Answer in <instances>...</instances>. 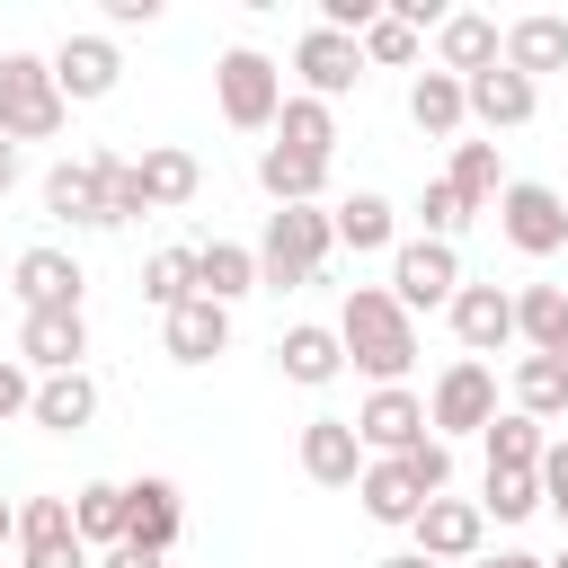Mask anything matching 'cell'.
<instances>
[{"instance_id": "cell-25", "label": "cell", "mask_w": 568, "mask_h": 568, "mask_svg": "<svg viewBox=\"0 0 568 568\" xmlns=\"http://www.w3.org/2000/svg\"><path fill=\"white\" fill-rule=\"evenodd\" d=\"M160 337H169V364H213V355H231V311L195 293L186 311L160 320Z\"/></svg>"}, {"instance_id": "cell-18", "label": "cell", "mask_w": 568, "mask_h": 568, "mask_svg": "<svg viewBox=\"0 0 568 568\" xmlns=\"http://www.w3.org/2000/svg\"><path fill=\"white\" fill-rule=\"evenodd\" d=\"M506 62V27L497 18H479V9H453L444 27H435V71H453V80H479V71H497Z\"/></svg>"}, {"instance_id": "cell-37", "label": "cell", "mask_w": 568, "mask_h": 568, "mask_svg": "<svg viewBox=\"0 0 568 568\" xmlns=\"http://www.w3.org/2000/svg\"><path fill=\"white\" fill-rule=\"evenodd\" d=\"M89 169H98V195H106V231H124V222H142V213H151L142 169H133L124 151H89Z\"/></svg>"}, {"instance_id": "cell-39", "label": "cell", "mask_w": 568, "mask_h": 568, "mask_svg": "<svg viewBox=\"0 0 568 568\" xmlns=\"http://www.w3.org/2000/svg\"><path fill=\"white\" fill-rule=\"evenodd\" d=\"M417 53H426V36L382 0V18H373V36H364V71H417Z\"/></svg>"}, {"instance_id": "cell-26", "label": "cell", "mask_w": 568, "mask_h": 568, "mask_svg": "<svg viewBox=\"0 0 568 568\" xmlns=\"http://www.w3.org/2000/svg\"><path fill=\"white\" fill-rule=\"evenodd\" d=\"M506 408H524L532 426H559V417H568V364H559V355H515Z\"/></svg>"}, {"instance_id": "cell-30", "label": "cell", "mask_w": 568, "mask_h": 568, "mask_svg": "<svg viewBox=\"0 0 568 568\" xmlns=\"http://www.w3.org/2000/svg\"><path fill=\"white\" fill-rule=\"evenodd\" d=\"M275 142L284 151H302V160H337V106L328 98H284V115H275Z\"/></svg>"}, {"instance_id": "cell-29", "label": "cell", "mask_w": 568, "mask_h": 568, "mask_svg": "<svg viewBox=\"0 0 568 568\" xmlns=\"http://www.w3.org/2000/svg\"><path fill=\"white\" fill-rule=\"evenodd\" d=\"M195 293L204 302H240V293H257V248H240V240H204L195 248Z\"/></svg>"}, {"instance_id": "cell-15", "label": "cell", "mask_w": 568, "mask_h": 568, "mask_svg": "<svg viewBox=\"0 0 568 568\" xmlns=\"http://www.w3.org/2000/svg\"><path fill=\"white\" fill-rule=\"evenodd\" d=\"M444 320H453V337H462L470 364H488V355L515 346V293H497V284H462Z\"/></svg>"}, {"instance_id": "cell-41", "label": "cell", "mask_w": 568, "mask_h": 568, "mask_svg": "<svg viewBox=\"0 0 568 568\" xmlns=\"http://www.w3.org/2000/svg\"><path fill=\"white\" fill-rule=\"evenodd\" d=\"M417 222H426V240H462V222H470V204L444 186V178H426L417 186Z\"/></svg>"}, {"instance_id": "cell-12", "label": "cell", "mask_w": 568, "mask_h": 568, "mask_svg": "<svg viewBox=\"0 0 568 568\" xmlns=\"http://www.w3.org/2000/svg\"><path fill=\"white\" fill-rule=\"evenodd\" d=\"M18 568H98L80 524H71V497H27L18 506Z\"/></svg>"}, {"instance_id": "cell-5", "label": "cell", "mask_w": 568, "mask_h": 568, "mask_svg": "<svg viewBox=\"0 0 568 568\" xmlns=\"http://www.w3.org/2000/svg\"><path fill=\"white\" fill-rule=\"evenodd\" d=\"M497 240H506L515 257H559V248H568V195L541 186V178H506V195H497Z\"/></svg>"}, {"instance_id": "cell-50", "label": "cell", "mask_w": 568, "mask_h": 568, "mask_svg": "<svg viewBox=\"0 0 568 568\" xmlns=\"http://www.w3.org/2000/svg\"><path fill=\"white\" fill-rule=\"evenodd\" d=\"M0 541H18V506L9 497H0Z\"/></svg>"}, {"instance_id": "cell-20", "label": "cell", "mask_w": 568, "mask_h": 568, "mask_svg": "<svg viewBox=\"0 0 568 568\" xmlns=\"http://www.w3.org/2000/svg\"><path fill=\"white\" fill-rule=\"evenodd\" d=\"M36 195H44V213H53L62 231H106V195H98V169H89V151H80V160H53Z\"/></svg>"}, {"instance_id": "cell-31", "label": "cell", "mask_w": 568, "mask_h": 568, "mask_svg": "<svg viewBox=\"0 0 568 568\" xmlns=\"http://www.w3.org/2000/svg\"><path fill=\"white\" fill-rule=\"evenodd\" d=\"M444 186L470 204V213H497V195H506V169H497V142H453V160H444Z\"/></svg>"}, {"instance_id": "cell-38", "label": "cell", "mask_w": 568, "mask_h": 568, "mask_svg": "<svg viewBox=\"0 0 568 568\" xmlns=\"http://www.w3.org/2000/svg\"><path fill=\"white\" fill-rule=\"evenodd\" d=\"M142 302L169 320V311H186L195 302V248H151L142 257Z\"/></svg>"}, {"instance_id": "cell-11", "label": "cell", "mask_w": 568, "mask_h": 568, "mask_svg": "<svg viewBox=\"0 0 568 568\" xmlns=\"http://www.w3.org/2000/svg\"><path fill=\"white\" fill-rule=\"evenodd\" d=\"M293 80H302V98H346V89H364V44L355 36H337V27H302V44H293Z\"/></svg>"}, {"instance_id": "cell-24", "label": "cell", "mask_w": 568, "mask_h": 568, "mask_svg": "<svg viewBox=\"0 0 568 568\" xmlns=\"http://www.w3.org/2000/svg\"><path fill=\"white\" fill-rule=\"evenodd\" d=\"M133 169H142V195H151V213H178V204H195V195H204V160H195L186 142H151Z\"/></svg>"}, {"instance_id": "cell-13", "label": "cell", "mask_w": 568, "mask_h": 568, "mask_svg": "<svg viewBox=\"0 0 568 568\" xmlns=\"http://www.w3.org/2000/svg\"><path fill=\"white\" fill-rule=\"evenodd\" d=\"M9 293H18V311H80L89 275H80V257H71V248L36 240V248H18V266H9Z\"/></svg>"}, {"instance_id": "cell-17", "label": "cell", "mask_w": 568, "mask_h": 568, "mask_svg": "<svg viewBox=\"0 0 568 568\" xmlns=\"http://www.w3.org/2000/svg\"><path fill=\"white\" fill-rule=\"evenodd\" d=\"M364 435H355V417H311L302 426V479L311 488H355L364 479Z\"/></svg>"}, {"instance_id": "cell-1", "label": "cell", "mask_w": 568, "mask_h": 568, "mask_svg": "<svg viewBox=\"0 0 568 568\" xmlns=\"http://www.w3.org/2000/svg\"><path fill=\"white\" fill-rule=\"evenodd\" d=\"M337 346H346V364H355L373 390H390V382H408V364H417V320L399 311L390 284H355V293L337 302Z\"/></svg>"}, {"instance_id": "cell-47", "label": "cell", "mask_w": 568, "mask_h": 568, "mask_svg": "<svg viewBox=\"0 0 568 568\" xmlns=\"http://www.w3.org/2000/svg\"><path fill=\"white\" fill-rule=\"evenodd\" d=\"M470 568H550V559H532V550H479Z\"/></svg>"}, {"instance_id": "cell-23", "label": "cell", "mask_w": 568, "mask_h": 568, "mask_svg": "<svg viewBox=\"0 0 568 568\" xmlns=\"http://www.w3.org/2000/svg\"><path fill=\"white\" fill-rule=\"evenodd\" d=\"M408 124H417L426 142H462V124H470V89H462L453 71H417V80H408Z\"/></svg>"}, {"instance_id": "cell-9", "label": "cell", "mask_w": 568, "mask_h": 568, "mask_svg": "<svg viewBox=\"0 0 568 568\" xmlns=\"http://www.w3.org/2000/svg\"><path fill=\"white\" fill-rule=\"evenodd\" d=\"M18 364L36 382L89 373V311H18Z\"/></svg>"}, {"instance_id": "cell-40", "label": "cell", "mask_w": 568, "mask_h": 568, "mask_svg": "<svg viewBox=\"0 0 568 568\" xmlns=\"http://www.w3.org/2000/svg\"><path fill=\"white\" fill-rule=\"evenodd\" d=\"M479 515H488V524L541 515V470H488V479H479Z\"/></svg>"}, {"instance_id": "cell-46", "label": "cell", "mask_w": 568, "mask_h": 568, "mask_svg": "<svg viewBox=\"0 0 568 568\" xmlns=\"http://www.w3.org/2000/svg\"><path fill=\"white\" fill-rule=\"evenodd\" d=\"M98 568H169V559H160V550H142V541H115Z\"/></svg>"}, {"instance_id": "cell-8", "label": "cell", "mask_w": 568, "mask_h": 568, "mask_svg": "<svg viewBox=\"0 0 568 568\" xmlns=\"http://www.w3.org/2000/svg\"><path fill=\"white\" fill-rule=\"evenodd\" d=\"M44 62H53L62 106H98V98H115V80H124V53H115V36H106V27H71Z\"/></svg>"}, {"instance_id": "cell-48", "label": "cell", "mask_w": 568, "mask_h": 568, "mask_svg": "<svg viewBox=\"0 0 568 568\" xmlns=\"http://www.w3.org/2000/svg\"><path fill=\"white\" fill-rule=\"evenodd\" d=\"M18 178H27V160H18V142H9V133H0V195H9V186H18Z\"/></svg>"}, {"instance_id": "cell-22", "label": "cell", "mask_w": 568, "mask_h": 568, "mask_svg": "<svg viewBox=\"0 0 568 568\" xmlns=\"http://www.w3.org/2000/svg\"><path fill=\"white\" fill-rule=\"evenodd\" d=\"M506 71H524V80L568 71V18H559V9H524V18L506 27Z\"/></svg>"}, {"instance_id": "cell-27", "label": "cell", "mask_w": 568, "mask_h": 568, "mask_svg": "<svg viewBox=\"0 0 568 568\" xmlns=\"http://www.w3.org/2000/svg\"><path fill=\"white\" fill-rule=\"evenodd\" d=\"M257 186H266V204H320L328 195V160H302L284 142H257Z\"/></svg>"}, {"instance_id": "cell-3", "label": "cell", "mask_w": 568, "mask_h": 568, "mask_svg": "<svg viewBox=\"0 0 568 568\" xmlns=\"http://www.w3.org/2000/svg\"><path fill=\"white\" fill-rule=\"evenodd\" d=\"M284 71L257 53V44H231L222 62H213V106H222V124L231 133H275V115H284Z\"/></svg>"}, {"instance_id": "cell-45", "label": "cell", "mask_w": 568, "mask_h": 568, "mask_svg": "<svg viewBox=\"0 0 568 568\" xmlns=\"http://www.w3.org/2000/svg\"><path fill=\"white\" fill-rule=\"evenodd\" d=\"M151 18H160V0H106V36L115 27H151Z\"/></svg>"}, {"instance_id": "cell-7", "label": "cell", "mask_w": 568, "mask_h": 568, "mask_svg": "<svg viewBox=\"0 0 568 568\" xmlns=\"http://www.w3.org/2000/svg\"><path fill=\"white\" fill-rule=\"evenodd\" d=\"M497 426V373L488 364H470V355H453L444 373H435V390H426V435H488Z\"/></svg>"}, {"instance_id": "cell-10", "label": "cell", "mask_w": 568, "mask_h": 568, "mask_svg": "<svg viewBox=\"0 0 568 568\" xmlns=\"http://www.w3.org/2000/svg\"><path fill=\"white\" fill-rule=\"evenodd\" d=\"M408 532H417V559H435V568H470V559L488 550V515H479V497H426Z\"/></svg>"}, {"instance_id": "cell-34", "label": "cell", "mask_w": 568, "mask_h": 568, "mask_svg": "<svg viewBox=\"0 0 568 568\" xmlns=\"http://www.w3.org/2000/svg\"><path fill=\"white\" fill-rule=\"evenodd\" d=\"M355 497H364V515H373V524H417V506H426V488L408 479V462H364Z\"/></svg>"}, {"instance_id": "cell-35", "label": "cell", "mask_w": 568, "mask_h": 568, "mask_svg": "<svg viewBox=\"0 0 568 568\" xmlns=\"http://www.w3.org/2000/svg\"><path fill=\"white\" fill-rule=\"evenodd\" d=\"M479 453H488V470H541V453H550V426H532L524 408H497V426L479 435Z\"/></svg>"}, {"instance_id": "cell-4", "label": "cell", "mask_w": 568, "mask_h": 568, "mask_svg": "<svg viewBox=\"0 0 568 568\" xmlns=\"http://www.w3.org/2000/svg\"><path fill=\"white\" fill-rule=\"evenodd\" d=\"M71 124L62 89H53V62L44 53H0V133L9 142H53Z\"/></svg>"}, {"instance_id": "cell-32", "label": "cell", "mask_w": 568, "mask_h": 568, "mask_svg": "<svg viewBox=\"0 0 568 568\" xmlns=\"http://www.w3.org/2000/svg\"><path fill=\"white\" fill-rule=\"evenodd\" d=\"M337 240H346L355 257H373V248H399V204H390V195H373V186H355V195L337 204Z\"/></svg>"}, {"instance_id": "cell-44", "label": "cell", "mask_w": 568, "mask_h": 568, "mask_svg": "<svg viewBox=\"0 0 568 568\" xmlns=\"http://www.w3.org/2000/svg\"><path fill=\"white\" fill-rule=\"evenodd\" d=\"M541 506L568 524V435H550V453H541Z\"/></svg>"}, {"instance_id": "cell-42", "label": "cell", "mask_w": 568, "mask_h": 568, "mask_svg": "<svg viewBox=\"0 0 568 568\" xmlns=\"http://www.w3.org/2000/svg\"><path fill=\"white\" fill-rule=\"evenodd\" d=\"M399 462H408V479H417L426 497H453V444H444V435H426V444L399 453Z\"/></svg>"}, {"instance_id": "cell-33", "label": "cell", "mask_w": 568, "mask_h": 568, "mask_svg": "<svg viewBox=\"0 0 568 568\" xmlns=\"http://www.w3.org/2000/svg\"><path fill=\"white\" fill-rule=\"evenodd\" d=\"M44 435H80L89 417H98V382L89 373H53V382H36V408H27Z\"/></svg>"}, {"instance_id": "cell-36", "label": "cell", "mask_w": 568, "mask_h": 568, "mask_svg": "<svg viewBox=\"0 0 568 568\" xmlns=\"http://www.w3.org/2000/svg\"><path fill=\"white\" fill-rule=\"evenodd\" d=\"M71 524H80L89 550H115V541H124V479H89V488H71Z\"/></svg>"}, {"instance_id": "cell-21", "label": "cell", "mask_w": 568, "mask_h": 568, "mask_svg": "<svg viewBox=\"0 0 568 568\" xmlns=\"http://www.w3.org/2000/svg\"><path fill=\"white\" fill-rule=\"evenodd\" d=\"M275 364H284V382H302V390H328V382L346 373V346H337V328H320V320H293V328L275 337Z\"/></svg>"}, {"instance_id": "cell-2", "label": "cell", "mask_w": 568, "mask_h": 568, "mask_svg": "<svg viewBox=\"0 0 568 568\" xmlns=\"http://www.w3.org/2000/svg\"><path fill=\"white\" fill-rule=\"evenodd\" d=\"M328 248H337V213H320V204H275L266 231H257V293L320 284Z\"/></svg>"}, {"instance_id": "cell-16", "label": "cell", "mask_w": 568, "mask_h": 568, "mask_svg": "<svg viewBox=\"0 0 568 568\" xmlns=\"http://www.w3.org/2000/svg\"><path fill=\"white\" fill-rule=\"evenodd\" d=\"M178 532H186V497H178V479H160V470L124 479V541H142V550L169 559Z\"/></svg>"}, {"instance_id": "cell-6", "label": "cell", "mask_w": 568, "mask_h": 568, "mask_svg": "<svg viewBox=\"0 0 568 568\" xmlns=\"http://www.w3.org/2000/svg\"><path fill=\"white\" fill-rule=\"evenodd\" d=\"M470 275H462V248L453 240H399L390 248V293H399V311L417 320V311H453V293H462Z\"/></svg>"}, {"instance_id": "cell-19", "label": "cell", "mask_w": 568, "mask_h": 568, "mask_svg": "<svg viewBox=\"0 0 568 568\" xmlns=\"http://www.w3.org/2000/svg\"><path fill=\"white\" fill-rule=\"evenodd\" d=\"M470 89V124L479 133H515V124H532L541 115V80H524V71H479V80H462Z\"/></svg>"}, {"instance_id": "cell-49", "label": "cell", "mask_w": 568, "mask_h": 568, "mask_svg": "<svg viewBox=\"0 0 568 568\" xmlns=\"http://www.w3.org/2000/svg\"><path fill=\"white\" fill-rule=\"evenodd\" d=\"M373 568H435V559H417V550H390V559H373Z\"/></svg>"}, {"instance_id": "cell-51", "label": "cell", "mask_w": 568, "mask_h": 568, "mask_svg": "<svg viewBox=\"0 0 568 568\" xmlns=\"http://www.w3.org/2000/svg\"><path fill=\"white\" fill-rule=\"evenodd\" d=\"M550 568H568V550H559V559H550Z\"/></svg>"}, {"instance_id": "cell-14", "label": "cell", "mask_w": 568, "mask_h": 568, "mask_svg": "<svg viewBox=\"0 0 568 568\" xmlns=\"http://www.w3.org/2000/svg\"><path fill=\"white\" fill-rule=\"evenodd\" d=\"M355 435H364L373 462H399V453L426 444V399H417L408 382H390V390H373V399L355 408Z\"/></svg>"}, {"instance_id": "cell-43", "label": "cell", "mask_w": 568, "mask_h": 568, "mask_svg": "<svg viewBox=\"0 0 568 568\" xmlns=\"http://www.w3.org/2000/svg\"><path fill=\"white\" fill-rule=\"evenodd\" d=\"M27 408H36V373H27L18 355H0V426H9V417H27Z\"/></svg>"}, {"instance_id": "cell-28", "label": "cell", "mask_w": 568, "mask_h": 568, "mask_svg": "<svg viewBox=\"0 0 568 568\" xmlns=\"http://www.w3.org/2000/svg\"><path fill=\"white\" fill-rule=\"evenodd\" d=\"M515 337H524V355H559L568 364V293L559 284H524L515 293Z\"/></svg>"}]
</instances>
